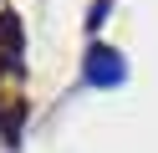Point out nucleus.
Listing matches in <instances>:
<instances>
[{
    "instance_id": "nucleus-1",
    "label": "nucleus",
    "mask_w": 158,
    "mask_h": 153,
    "mask_svg": "<svg viewBox=\"0 0 158 153\" xmlns=\"http://www.w3.org/2000/svg\"><path fill=\"white\" fill-rule=\"evenodd\" d=\"M82 82L97 92H112L127 82V56L117 46H107V41H92V46L82 51Z\"/></svg>"
},
{
    "instance_id": "nucleus-2",
    "label": "nucleus",
    "mask_w": 158,
    "mask_h": 153,
    "mask_svg": "<svg viewBox=\"0 0 158 153\" xmlns=\"http://www.w3.org/2000/svg\"><path fill=\"white\" fill-rule=\"evenodd\" d=\"M0 51L5 56H21L26 51V26H21L15 10H0Z\"/></svg>"
},
{
    "instance_id": "nucleus-3",
    "label": "nucleus",
    "mask_w": 158,
    "mask_h": 153,
    "mask_svg": "<svg viewBox=\"0 0 158 153\" xmlns=\"http://www.w3.org/2000/svg\"><path fill=\"white\" fill-rule=\"evenodd\" d=\"M26 112H31V102H10V107H0V138H5V148H15L21 143V122Z\"/></svg>"
},
{
    "instance_id": "nucleus-4",
    "label": "nucleus",
    "mask_w": 158,
    "mask_h": 153,
    "mask_svg": "<svg viewBox=\"0 0 158 153\" xmlns=\"http://www.w3.org/2000/svg\"><path fill=\"white\" fill-rule=\"evenodd\" d=\"M107 10H112V0H92V10H87V31H102Z\"/></svg>"
}]
</instances>
